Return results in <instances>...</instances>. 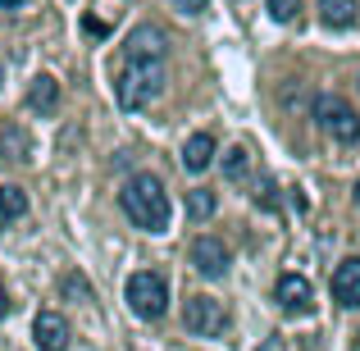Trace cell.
Wrapping results in <instances>:
<instances>
[{
	"label": "cell",
	"mask_w": 360,
	"mask_h": 351,
	"mask_svg": "<svg viewBox=\"0 0 360 351\" xmlns=\"http://www.w3.org/2000/svg\"><path fill=\"white\" fill-rule=\"evenodd\" d=\"M301 14V0H269V18L274 23H292Z\"/></svg>",
	"instance_id": "obj_18"
},
{
	"label": "cell",
	"mask_w": 360,
	"mask_h": 351,
	"mask_svg": "<svg viewBox=\"0 0 360 351\" xmlns=\"http://www.w3.org/2000/svg\"><path fill=\"white\" fill-rule=\"evenodd\" d=\"M214 155H219V146H214L210 132H192L183 146V169L187 174H205V169L214 165Z\"/></svg>",
	"instance_id": "obj_11"
},
{
	"label": "cell",
	"mask_w": 360,
	"mask_h": 351,
	"mask_svg": "<svg viewBox=\"0 0 360 351\" xmlns=\"http://www.w3.org/2000/svg\"><path fill=\"white\" fill-rule=\"evenodd\" d=\"M246 169H251V151H246V146L224 151V178H229V183H242Z\"/></svg>",
	"instance_id": "obj_17"
},
{
	"label": "cell",
	"mask_w": 360,
	"mask_h": 351,
	"mask_svg": "<svg viewBox=\"0 0 360 351\" xmlns=\"http://www.w3.org/2000/svg\"><path fill=\"white\" fill-rule=\"evenodd\" d=\"M119 205L137 229H146V233H165L169 229V192H165V183H160L155 174H132L128 183H123V192H119Z\"/></svg>",
	"instance_id": "obj_1"
},
{
	"label": "cell",
	"mask_w": 360,
	"mask_h": 351,
	"mask_svg": "<svg viewBox=\"0 0 360 351\" xmlns=\"http://www.w3.org/2000/svg\"><path fill=\"white\" fill-rule=\"evenodd\" d=\"M165 91V64L150 60V55H128L115 78V96L123 110H141L146 101H155Z\"/></svg>",
	"instance_id": "obj_2"
},
{
	"label": "cell",
	"mask_w": 360,
	"mask_h": 351,
	"mask_svg": "<svg viewBox=\"0 0 360 351\" xmlns=\"http://www.w3.org/2000/svg\"><path fill=\"white\" fill-rule=\"evenodd\" d=\"M274 297H278V306L288 310V315H306V310L315 306V288H310L301 274H283V279L274 283Z\"/></svg>",
	"instance_id": "obj_7"
},
{
	"label": "cell",
	"mask_w": 360,
	"mask_h": 351,
	"mask_svg": "<svg viewBox=\"0 0 360 351\" xmlns=\"http://www.w3.org/2000/svg\"><path fill=\"white\" fill-rule=\"evenodd\" d=\"M0 160H14V165L32 160V137L23 132L18 119H0Z\"/></svg>",
	"instance_id": "obj_9"
},
{
	"label": "cell",
	"mask_w": 360,
	"mask_h": 351,
	"mask_svg": "<svg viewBox=\"0 0 360 351\" xmlns=\"http://www.w3.org/2000/svg\"><path fill=\"white\" fill-rule=\"evenodd\" d=\"M23 215H27V196L18 187H0V233H5V224L23 219Z\"/></svg>",
	"instance_id": "obj_15"
},
{
	"label": "cell",
	"mask_w": 360,
	"mask_h": 351,
	"mask_svg": "<svg viewBox=\"0 0 360 351\" xmlns=\"http://www.w3.org/2000/svg\"><path fill=\"white\" fill-rule=\"evenodd\" d=\"M333 301L338 306H360V255L333 269Z\"/></svg>",
	"instance_id": "obj_10"
},
{
	"label": "cell",
	"mask_w": 360,
	"mask_h": 351,
	"mask_svg": "<svg viewBox=\"0 0 360 351\" xmlns=\"http://www.w3.org/2000/svg\"><path fill=\"white\" fill-rule=\"evenodd\" d=\"M69 297H82V301H91V288H87V279H78V274H64V283H60Z\"/></svg>",
	"instance_id": "obj_19"
},
{
	"label": "cell",
	"mask_w": 360,
	"mask_h": 351,
	"mask_svg": "<svg viewBox=\"0 0 360 351\" xmlns=\"http://www.w3.org/2000/svg\"><path fill=\"white\" fill-rule=\"evenodd\" d=\"M356 205H360V183H356Z\"/></svg>",
	"instance_id": "obj_24"
},
{
	"label": "cell",
	"mask_w": 360,
	"mask_h": 351,
	"mask_svg": "<svg viewBox=\"0 0 360 351\" xmlns=\"http://www.w3.org/2000/svg\"><path fill=\"white\" fill-rule=\"evenodd\" d=\"M5 315H9V292L0 288V319H5Z\"/></svg>",
	"instance_id": "obj_22"
},
{
	"label": "cell",
	"mask_w": 360,
	"mask_h": 351,
	"mask_svg": "<svg viewBox=\"0 0 360 351\" xmlns=\"http://www.w3.org/2000/svg\"><path fill=\"white\" fill-rule=\"evenodd\" d=\"M214 210H219V196H214L210 187H196V192H187V215H192L196 224H205Z\"/></svg>",
	"instance_id": "obj_16"
},
{
	"label": "cell",
	"mask_w": 360,
	"mask_h": 351,
	"mask_svg": "<svg viewBox=\"0 0 360 351\" xmlns=\"http://www.w3.org/2000/svg\"><path fill=\"white\" fill-rule=\"evenodd\" d=\"M27 0H0V9H23Z\"/></svg>",
	"instance_id": "obj_23"
},
{
	"label": "cell",
	"mask_w": 360,
	"mask_h": 351,
	"mask_svg": "<svg viewBox=\"0 0 360 351\" xmlns=\"http://www.w3.org/2000/svg\"><path fill=\"white\" fill-rule=\"evenodd\" d=\"M32 343H37V351H64L69 347V319L55 315V310H41L32 319Z\"/></svg>",
	"instance_id": "obj_8"
},
{
	"label": "cell",
	"mask_w": 360,
	"mask_h": 351,
	"mask_svg": "<svg viewBox=\"0 0 360 351\" xmlns=\"http://www.w3.org/2000/svg\"><path fill=\"white\" fill-rule=\"evenodd\" d=\"M205 5L210 0H174V9H183V14H205Z\"/></svg>",
	"instance_id": "obj_21"
},
{
	"label": "cell",
	"mask_w": 360,
	"mask_h": 351,
	"mask_svg": "<svg viewBox=\"0 0 360 351\" xmlns=\"http://www.w3.org/2000/svg\"><path fill=\"white\" fill-rule=\"evenodd\" d=\"M0 82H5V64H0Z\"/></svg>",
	"instance_id": "obj_25"
},
{
	"label": "cell",
	"mask_w": 360,
	"mask_h": 351,
	"mask_svg": "<svg viewBox=\"0 0 360 351\" xmlns=\"http://www.w3.org/2000/svg\"><path fill=\"white\" fill-rule=\"evenodd\" d=\"M183 328L192 338H219L224 328H229V310H224V301H214V297H187Z\"/></svg>",
	"instance_id": "obj_5"
},
{
	"label": "cell",
	"mask_w": 360,
	"mask_h": 351,
	"mask_svg": "<svg viewBox=\"0 0 360 351\" xmlns=\"http://www.w3.org/2000/svg\"><path fill=\"white\" fill-rule=\"evenodd\" d=\"M123 297H128V306H132V315H137V319H160L169 310V283H165V274L141 269V274H132V279H128Z\"/></svg>",
	"instance_id": "obj_3"
},
{
	"label": "cell",
	"mask_w": 360,
	"mask_h": 351,
	"mask_svg": "<svg viewBox=\"0 0 360 351\" xmlns=\"http://www.w3.org/2000/svg\"><path fill=\"white\" fill-rule=\"evenodd\" d=\"M255 205H264V210H274V205H278V196H274V183H260V192H255Z\"/></svg>",
	"instance_id": "obj_20"
},
{
	"label": "cell",
	"mask_w": 360,
	"mask_h": 351,
	"mask_svg": "<svg viewBox=\"0 0 360 351\" xmlns=\"http://www.w3.org/2000/svg\"><path fill=\"white\" fill-rule=\"evenodd\" d=\"M315 123H319V128H324L333 141H342V146L360 141V115H356L352 106H347L342 96H333V91L315 96Z\"/></svg>",
	"instance_id": "obj_4"
},
{
	"label": "cell",
	"mask_w": 360,
	"mask_h": 351,
	"mask_svg": "<svg viewBox=\"0 0 360 351\" xmlns=\"http://www.w3.org/2000/svg\"><path fill=\"white\" fill-rule=\"evenodd\" d=\"M192 264H196V274H205V279H224L229 264H233V255H229V246H224L219 237H196L192 242Z\"/></svg>",
	"instance_id": "obj_6"
},
{
	"label": "cell",
	"mask_w": 360,
	"mask_h": 351,
	"mask_svg": "<svg viewBox=\"0 0 360 351\" xmlns=\"http://www.w3.org/2000/svg\"><path fill=\"white\" fill-rule=\"evenodd\" d=\"M319 18L328 27H352L356 23V0H319Z\"/></svg>",
	"instance_id": "obj_14"
},
{
	"label": "cell",
	"mask_w": 360,
	"mask_h": 351,
	"mask_svg": "<svg viewBox=\"0 0 360 351\" xmlns=\"http://www.w3.org/2000/svg\"><path fill=\"white\" fill-rule=\"evenodd\" d=\"M128 55H150V60H160L165 55V32L160 27H137V32L128 37V46H123Z\"/></svg>",
	"instance_id": "obj_13"
},
{
	"label": "cell",
	"mask_w": 360,
	"mask_h": 351,
	"mask_svg": "<svg viewBox=\"0 0 360 351\" xmlns=\"http://www.w3.org/2000/svg\"><path fill=\"white\" fill-rule=\"evenodd\" d=\"M55 106H60V82H55L51 73H37L32 87H27V110H37V115H55Z\"/></svg>",
	"instance_id": "obj_12"
}]
</instances>
